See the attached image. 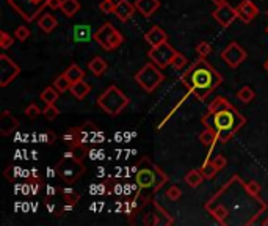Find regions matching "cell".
Instances as JSON below:
<instances>
[{
  "label": "cell",
  "instance_id": "cell-1",
  "mask_svg": "<svg viewBox=\"0 0 268 226\" xmlns=\"http://www.w3.org/2000/svg\"><path fill=\"white\" fill-rule=\"evenodd\" d=\"M180 82L199 101H206L207 96L223 83V77L206 58H197L185 73L180 75Z\"/></svg>",
  "mask_w": 268,
  "mask_h": 226
},
{
  "label": "cell",
  "instance_id": "cell-2",
  "mask_svg": "<svg viewBox=\"0 0 268 226\" xmlns=\"http://www.w3.org/2000/svg\"><path fill=\"white\" fill-rule=\"evenodd\" d=\"M202 124L204 127H210L216 132L220 143H228L246 124V118L234 105H231L218 112H207V115L202 116Z\"/></svg>",
  "mask_w": 268,
  "mask_h": 226
},
{
  "label": "cell",
  "instance_id": "cell-3",
  "mask_svg": "<svg viewBox=\"0 0 268 226\" xmlns=\"http://www.w3.org/2000/svg\"><path fill=\"white\" fill-rule=\"evenodd\" d=\"M97 105L107 113V115L118 116L119 113L129 105V97H127L118 87L111 85V87H108L97 97Z\"/></svg>",
  "mask_w": 268,
  "mask_h": 226
},
{
  "label": "cell",
  "instance_id": "cell-4",
  "mask_svg": "<svg viewBox=\"0 0 268 226\" xmlns=\"http://www.w3.org/2000/svg\"><path fill=\"white\" fill-rule=\"evenodd\" d=\"M165 75L160 71V68L155 65V63H147L143 68H141L138 73L135 74V82L140 85L141 88L147 93H152V91L159 87V85L163 82Z\"/></svg>",
  "mask_w": 268,
  "mask_h": 226
},
{
  "label": "cell",
  "instance_id": "cell-5",
  "mask_svg": "<svg viewBox=\"0 0 268 226\" xmlns=\"http://www.w3.org/2000/svg\"><path fill=\"white\" fill-rule=\"evenodd\" d=\"M135 181L138 184V187L144 188V190L152 188L154 192H157V190L168 181V178L157 167H154L151 164V167H143L138 170L135 174Z\"/></svg>",
  "mask_w": 268,
  "mask_h": 226
},
{
  "label": "cell",
  "instance_id": "cell-6",
  "mask_svg": "<svg viewBox=\"0 0 268 226\" xmlns=\"http://www.w3.org/2000/svg\"><path fill=\"white\" fill-rule=\"evenodd\" d=\"M93 39L104 49V51H115V49H118L124 41L123 35L110 22H105L101 28H97L94 32Z\"/></svg>",
  "mask_w": 268,
  "mask_h": 226
},
{
  "label": "cell",
  "instance_id": "cell-7",
  "mask_svg": "<svg viewBox=\"0 0 268 226\" xmlns=\"http://www.w3.org/2000/svg\"><path fill=\"white\" fill-rule=\"evenodd\" d=\"M8 3L27 22H33L38 18V14H41L42 10L47 6L46 0H42V2H35V0H8Z\"/></svg>",
  "mask_w": 268,
  "mask_h": 226
},
{
  "label": "cell",
  "instance_id": "cell-8",
  "mask_svg": "<svg viewBox=\"0 0 268 226\" xmlns=\"http://www.w3.org/2000/svg\"><path fill=\"white\" fill-rule=\"evenodd\" d=\"M55 168L60 178L68 184L75 182L85 170L83 165L80 164V159H75L72 155H68V154L65 159H61L58 164H56Z\"/></svg>",
  "mask_w": 268,
  "mask_h": 226
},
{
  "label": "cell",
  "instance_id": "cell-9",
  "mask_svg": "<svg viewBox=\"0 0 268 226\" xmlns=\"http://www.w3.org/2000/svg\"><path fill=\"white\" fill-rule=\"evenodd\" d=\"M176 54L178 52H176L173 46L168 44V41H166L160 46L151 47V51L147 52V56H149V60L152 63H155L160 69H165L168 66H171V61H173Z\"/></svg>",
  "mask_w": 268,
  "mask_h": 226
},
{
  "label": "cell",
  "instance_id": "cell-10",
  "mask_svg": "<svg viewBox=\"0 0 268 226\" xmlns=\"http://www.w3.org/2000/svg\"><path fill=\"white\" fill-rule=\"evenodd\" d=\"M20 73L19 65H16L8 55H0V87H8Z\"/></svg>",
  "mask_w": 268,
  "mask_h": 226
},
{
  "label": "cell",
  "instance_id": "cell-11",
  "mask_svg": "<svg viewBox=\"0 0 268 226\" xmlns=\"http://www.w3.org/2000/svg\"><path fill=\"white\" fill-rule=\"evenodd\" d=\"M246 51L238 44V42H231V44L221 52V60L228 65L229 68H238L242 63L246 60Z\"/></svg>",
  "mask_w": 268,
  "mask_h": 226
},
{
  "label": "cell",
  "instance_id": "cell-12",
  "mask_svg": "<svg viewBox=\"0 0 268 226\" xmlns=\"http://www.w3.org/2000/svg\"><path fill=\"white\" fill-rule=\"evenodd\" d=\"M212 16H214V19L218 24L226 28L238 18V14H237V8H232L229 3H224V5L216 6V10L212 13Z\"/></svg>",
  "mask_w": 268,
  "mask_h": 226
},
{
  "label": "cell",
  "instance_id": "cell-13",
  "mask_svg": "<svg viewBox=\"0 0 268 226\" xmlns=\"http://www.w3.org/2000/svg\"><path fill=\"white\" fill-rule=\"evenodd\" d=\"M237 14L238 19L245 24H250L251 20L256 19V16L259 14V8L254 5L251 0H242L240 5L237 6Z\"/></svg>",
  "mask_w": 268,
  "mask_h": 226
},
{
  "label": "cell",
  "instance_id": "cell-14",
  "mask_svg": "<svg viewBox=\"0 0 268 226\" xmlns=\"http://www.w3.org/2000/svg\"><path fill=\"white\" fill-rule=\"evenodd\" d=\"M144 39L151 47H155V46H160V44H163V42H166L168 35L161 30L159 25H154L144 33Z\"/></svg>",
  "mask_w": 268,
  "mask_h": 226
},
{
  "label": "cell",
  "instance_id": "cell-15",
  "mask_svg": "<svg viewBox=\"0 0 268 226\" xmlns=\"http://www.w3.org/2000/svg\"><path fill=\"white\" fill-rule=\"evenodd\" d=\"M135 3H130L129 0H118L116 5H115V16L125 22V20H129L133 13H135Z\"/></svg>",
  "mask_w": 268,
  "mask_h": 226
},
{
  "label": "cell",
  "instance_id": "cell-16",
  "mask_svg": "<svg viewBox=\"0 0 268 226\" xmlns=\"http://www.w3.org/2000/svg\"><path fill=\"white\" fill-rule=\"evenodd\" d=\"M18 126H19L18 119L14 118L8 110H3L2 115H0V131H2V135L8 137Z\"/></svg>",
  "mask_w": 268,
  "mask_h": 226
},
{
  "label": "cell",
  "instance_id": "cell-17",
  "mask_svg": "<svg viewBox=\"0 0 268 226\" xmlns=\"http://www.w3.org/2000/svg\"><path fill=\"white\" fill-rule=\"evenodd\" d=\"M135 8L140 14H143L144 18H151L152 14L160 8L159 0H137Z\"/></svg>",
  "mask_w": 268,
  "mask_h": 226
},
{
  "label": "cell",
  "instance_id": "cell-18",
  "mask_svg": "<svg viewBox=\"0 0 268 226\" xmlns=\"http://www.w3.org/2000/svg\"><path fill=\"white\" fill-rule=\"evenodd\" d=\"M69 91L72 93V96H74L75 99H79V101H82V99H85V97H87V96L89 94L91 87L82 79V80H79V82H74Z\"/></svg>",
  "mask_w": 268,
  "mask_h": 226
},
{
  "label": "cell",
  "instance_id": "cell-19",
  "mask_svg": "<svg viewBox=\"0 0 268 226\" xmlns=\"http://www.w3.org/2000/svg\"><path fill=\"white\" fill-rule=\"evenodd\" d=\"M91 38H94V33L91 32L89 25H75L74 27V39L77 42H87Z\"/></svg>",
  "mask_w": 268,
  "mask_h": 226
},
{
  "label": "cell",
  "instance_id": "cell-20",
  "mask_svg": "<svg viewBox=\"0 0 268 226\" xmlns=\"http://www.w3.org/2000/svg\"><path fill=\"white\" fill-rule=\"evenodd\" d=\"M38 25L44 33H51L55 30V27L58 25V20H56L55 16H52V14H42L38 20Z\"/></svg>",
  "mask_w": 268,
  "mask_h": 226
},
{
  "label": "cell",
  "instance_id": "cell-21",
  "mask_svg": "<svg viewBox=\"0 0 268 226\" xmlns=\"http://www.w3.org/2000/svg\"><path fill=\"white\" fill-rule=\"evenodd\" d=\"M88 68H89L91 73L99 77V75H102L105 71H107L108 65L104 58H101V56H94V58L88 63Z\"/></svg>",
  "mask_w": 268,
  "mask_h": 226
},
{
  "label": "cell",
  "instance_id": "cell-22",
  "mask_svg": "<svg viewBox=\"0 0 268 226\" xmlns=\"http://www.w3.org/2000/svg\"><path fill=\"white\" fill-rule=\"evenodd\" d=\"M218 171H220V170H218V167L215 165L214 159L207 157L206 162H204L202 167H201V173L204 176V179H214Z\"/></svg>",
  "mask_w": 268,
  "mask_h": 226
},
{
  "label": "cell",
  "instance_id": "cell-23",
  "mask_svg": "<svg viewBox=\"0 0 268 226\" xmlns=\"http://www.w3.org/2000/svg\"><path fill=\"white\" fill-rule=\"evenodd\" d=\"M207 210L210 212L212 217H214L218 223L224 225V223H226V220H228L229 210H228V207H226V206H223V204H216V206H214V209L209 207Z\"/></svg>",
  "mask_w": 268,
  "mask_h": 226
},
{
  "label": "cell",
  "instance_id": "cell-24",
  "mask_svg": "<svg viewBox=\"0 0 268 226\" xmlns=\"http://www.w3.org/2000/svg\"><path fill=\"white\" fill-rule=\"evenodd\" d=\"M60 10L66 18H72L74 14L80 10V2L79 0H63Z\"/></svg>",
  "mask_w": 268,
  "mask_h": 226
},
{
  "label": "cell",
  "instance_id": "cell-25",
  "mask_svg": "<svg viewBox=\"0 0 268 226\" xmlns=\"http://www.w3.org/2000/svg\"><path fill=\"white\" fill-rule=\"evenodd\" d=\"M204 181V176L201 173V170H192V171H188L185 174V182H187V186L188 187H192V188H196V187H199L201 184Z\"/></svg>",
  "mask_w": 268,
  "mask_h": 226
},
{
  "label": "cell",
  "instance_id": "cell-26",
  "mask_svg": "<svg viewBox=\"0 0 268 226\" xmlns=\"http://www.w3.org/2000/svg\"><path fill=\"white\" fill-rule=\"evenodd\" d=\"M199 140H201V143H202L204 146H207V148L215 146V143L218 141L216 132H215L214 129H210V127H206V129H204V131L201 132Z\"/></svg>",
  "mask_w": 268,
  "mask_h": 226
},
{
  "label": "cell",
  "instance_id": "cell-27",
  "mask_svg": "<svg viewBox=\"0 0 268 226\" xmlns=\"http://www.w3.org/2000/svg\"><path fill=\"white\" fill-rule=\"evenodd\" d=\"M58 96H60V91L56 90L55 87H47L42 90L41 93V101L47 104H55L56 101H58Z\"/></svg>",
  "mask_w": 268,
  "mask_h": 226
},
{
  "label": "cell",
  "instance_id": "cell-28",
  "mask_svg": "<svg viewBox=\"0 0 268 226\" xmlns=\"http://www.w3.org/2000/svg\"><path fill=\"white\" fill-rule=\"evenodd\" d=\"M65 74L68 75V79L71 80V82H79V80H82L83 77H85V73H83V69L79 66V65H75V63H72L66 71H65Z\"/></svg>",
  "mask_w": 268,
  "mask_h": 226
},
{
  "label": "cell",
  "instance_id": "cell-29",
  "mask_svg": "<svg viewBox=\"0 0 268 226\" xmlns=\"http://www.w3.org/2000/svg\"><path fill=\"white\" fill-rule=\"evenodd\" d=\"M254 97H256V93H254V90L251 87H248V85L242 87V88L238 90V93H237V99H238L240 102H243V104L252 102Z\"/></svg>",
  "mask_w": 268,
  "mask_h": 226
},
{
  "label": "cell",
  "instance_id": "cell-30",
  "mask_svg": "<svg viewBox=\"0 0 268 226\" xmlns=\"http://www.w3.org/2000/svg\"><path fill=\"white\" fill-rule=\"evenodd\" d=\"M54 87L60 91V93H65V91H69L71 90V87H72V82H71L69 79H68V75L63 73L61 75H58L55 79V82H54Z\"/></svg>",
  "mask_w": 268,
  "mask_h": 226
},
{
  "label": "cell",
  "instance_id": "cell-31",
  "mask_svg": "<svg viewBox=\"0 0 268 226\" xmlns=\"http://www.w3.org/2000/svg\"><path fill=\"white\" fill-rule=\"evenodd\" d=\"M231 105H232V104H231L226 97L218 96V97L214 99V102H210L207 112H218V110H223V109H226V107H231Z\"/></svg>",
  "mask_w": 268,
  "mask_h": 226
},
{
  "label": "cell",
  "instance_id": "cell-32",
  "mask_svg": "<svg viewBox=\"0 0 268 226\" xmlns=\"http://www.w3.org/2000/svg\"><path fill=\"white\" fill-rule=\"evenodd\" d=\"M187 65H188V60H187L185 55L180 54V52H178V54L174 55V58L171 61V66H173L174 71H182Z\"/></svg>",
  "mask_w": 268,
  "mask_h": 226
},
{
  "label": "cell",
  "instance_id": "cell-33",
  "mask_svg": "<svg viewBox=\"0 0 268 226\" xmlns=\"http://www.w3.org/2000/svg\"><path fill=\"white\" fill-rule=\"evenodd\" d=\"M42 115L47 121H54V119L60 115V110L55 107V104H47L46 109H42Z\"/></svg>",
  "mask_w": 268,
  "mask_h": 226
},
{
  "label": "cell",
  "instance_id": "cell-34",
  "mask_svg": "<svg viewBox=\"0 0 268 226\" xmlns=\"http://www.w3.org/2000/svg\"><path fill=\"white\" fill-rule=\"evenodd\" d=\"M245 190L248 195H251L254 198H259V193H260V190H262V187H260V184L257 181H250V182L245 184Z\"/></svg>",
  "mask_w": 268,
  "mask_h": 226
},
{
  "label": "cell",
  "instance_id": "cell-35",
  "mask_svg": "<svg viewBox=\"0 0 268 226\" xmlns=\"http://www.w3.org/2000/svg\"><path fill=\"white\" fill-rule=\"evenodd\" d=\"M210 52H212V46L206 41H202L196 46V54H197V56H201V58H206Z\"/></svg>",
  "mask_w": 268,
  "mask_h": 226
},
{
  "label": "cell",
  "instance_id": "cell-36",
  "mask_svg": "<svg viewBox=\"0 0 268 226\" xmlns=\"http://www.w3.org/2000/svg\"><path fill=\"white\" fill-rule=\"evenodd\" d=\"M25 115L30 119H35V118H38V115H42V110L38 107L36 104H30V105H27L25 107Z\"/></svg>",
  "mask_w": 268,
  "mask_h": 226
},
{
  "label": "cell",
  "instance_id": "cell-37",
  "mask_svg": "<svg viewBox=\"0 0 268 226\" xmlns=\"http://www.w3.org/2000/svg\"><path fill=\"white\" fill-rule=\"evenodd\" d=\"M14 37H16V39H19V41H25V39H28V37H30V30H28V27H25V25H19L16 28V32H14Z\"/></svg>",
  "mask_w": 268,
  "mask_h": 226
},
{
  "label": "cell",
  "instance_id": "cell-38",
  "mask_svg": "<svg viewBox=\"0 0 268 226\" xmlns=\"http://www.w3.org/2000/svg\"><path fill=\"white\" fill-rule=\"evenodd\" d=\"M13 42H14L13 37H10V35L6 32H3V30L0 32V47H2V49H10L13 46Z\"/></svg>",
  "mask_w": 268,
  "mask_h": 226
},
{
  "label": "cell",
  "instance_id": "cell-39",
  "mask_svg": "<svg viewBox=\"0 0 268 226\" xmlns=\"http://www.w3.org/2000/svg\"><path fill=\"white\" fill-rule=\"evenodd\" d=\"M115 5L116 2H113V0H102V2L99 3V8H101L102 13L110 14V13H115Z\"/></svg>",
  "mask_w": 268,
  "mask_h": 226
},
{
  "label": "cell",
  "instance_id": "cell-40",
  "mask_svg": "<svg viewBox=\"0 0 268 226\" xmlns=\"http://www.w3.org/2000/svg\"><path fill=\"white\" fill-rule=\"evenodd\" d=\"M166 196H168L171 201H178L179 198L182 196V190H180L179 187L173 186V187H169V188L166 190Z\"/></svg>",
  "mask_w": 268,
  "mask_h": 226
},
{
  "label": "cell",
  "instance_id": "cell-41",
  "mask_svg": "<svg viewBox=\"0 0 268 226\" xmlns=\"http://www.w3.org/2000/svg\"><path fill=\"white\" fill-rule=\"evenodd\" d=\"M214 162H215V165L218 167V170H223V168H226V165H228V160H226L221 154L216 155V157L214 159Z\"/></svg>",
  "mask_w": 268,
  "mask_h": 226
},
{
  "label": "cell",
  "instance_id": "cell-42",
  "mask_svg": "<svg viewBox=\"0 0 268 226\" xmlns=\"http://www.w3.org/2000/svg\"><path fill=\"white\" fill-rule=\"evenodd\" d=\"M46 2H47V6L51 10H60L63 0H46Z\"/></svg>",
  "mask_w": 268,
  "mask_h": 226
},
{
  "label": "cell",
  "instance_id": "cell-43",
  "mask_svg": "<svg viewBox=\"0 0 268 226\" xmlns=\"http://www.w3.org/2000/svg\"><path fill=\"white\" fill-rule=\"evenodd\" d=\"M212 3H215L216 6H220V5H224V3H228V0H210Z\"/></svg>",
  "mask_w": 268,
  "mask_h": 226
},
{
  "label": "cell",
  "instance_id": "cell-44",
  "mask_svg": "<svg viewBox=\"0 0 268 226\" xmlns=\"http://www.w3.org/2000/svg\"><path fill=\"white\" fill-rule=\"evenodd\" d=\"M264 68H265V71L268 73V58H267V61H265V65H264Z\"/></svg>",
  "mask_w": 268,
  "mask_h": 226
},
{
  "label": "cell",
  "instance_id": "cell-45",
  "mask_svg": "<svg viewBox=\"0 0 268 226\" xmlns=\"http://www.w3.org/2000/svg\"><path fill=\"white\" fill-rule=\"evenodd\" d=\"M264 226H268V217L264 220Z\"/></svg>",
  "mask_w": 268,
  "mask_h": 226
},
{
  "label": "cell",
  "instance_id": "cell-46",
  "mask_svg": "<svg viewBox=\"0 0 268 226\" xmlns=\"http://www.w3.org/2000/svg\"><path fill=\"white\" fill-rule=\"evenodd\" d=\"M35 2H42V0H35Z\"/></svg>",
  "mask_w": 268,
  "mask_h": 226
},
{
  "label": "cell",
  "instance_id": "cell-47",
  "mask_svg": "<svg viewBox=\"0 0 268 226\" xmlns=\"http://www.w3.org/2000/svg\"><path fill=\"white\" fill-rule=\"evenodd\" d=\"M265 32H267V35H268V27H267V30H265Z\"/></svg>",
  "mask_w": 268,
  "mask_h": 226
},
{
  "label": "cell",
  "instance_id": "cell-48",
  "mask_svg": "<svg viewBox=\"0 0 268 226\" xmlns=\"http://www.w3.org/2000/svg\"><path fill=\"white\" fill-rule=\"evenodd\" d=\"M267 16H268V11H267Z\"/></svg>",
  "mask_w": 268,
  "mask_h": 226
}]
</instances>
